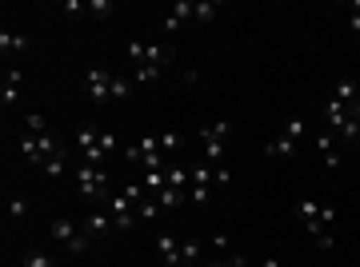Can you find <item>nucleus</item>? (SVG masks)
<instances>
[{"mask_svg":"<svg viewBox=\"0 0 360 267\" xmlns=\"http://www.w3.org/2000/svg\"><path fill=\"white\" fill-rule=\"evenodd\" d=\"M333 231H324V235H316V247H321V252H333Z\"/></svg>","mask_w":360,"mask_h":267,"instance_id":"obj_34","label":"nucleus"},{"mask_svg":"<svg viewBox=\"0 0 360 267\" xmlns=\"http://www.w3.org/2000/svg\"><path fill=\"white\" fill-rule=\"evenodd\" d=\"M300 136H304V120L296 116V120H288V124H284L281 132L264 144V156H269V160H284V156L296 148V140H300Z\"/></svg>","mask_w":360,"mask_h":267,"instance_id":"obj_6","label":"nucleus"},{"mask_svg":"<svg viewBox=\"0 0 360 267\" xmlns=\"http://www.w3.org/2000/svg\"><path fill=\"white\" fill-rule=\"evenodd\" d=\"M296 216L309 228V235H324V231H333V224H336V207L316 204V200H300V204H296Z\"/></svg>","mask_w":360,"mask_h":267,"instance_id":"obj_4","label":"nucleus"},{"mask_svg":"<svg viewBox=\"0 0 360 267\" xmlns=\"http://www.w3.org/2000/svg\"><path fill=\"white\" fill-rule=\"evenodd\" d=\"M200 259V240H184L180 243V267H193Z\"/></svg>","mask_w":360,"mask_h":267,"instance_id":"obj_21","label":"nucleus"},{"mask_svg":"<svg viewBox=\"0 0 360 267\" xmlns=\"http://www.w3.org/2000/svg\"><path fill=\"white\" fill-rule=\"evenodd\" d=\"M153 200H156L160 207H165V212H172V207H180L184 200H188V191H180V188H168V184H165V188L156 191Z\"/></svg>","mask_w":360,"mask_h":267,"instance_id":"obj_15","label":"nucleus"},{"mask_svg":"<svg viewBox=\"0 0 360 267\" xmlns=\"http://www.w3.org/2000/svg\"><path fill=\"white\" fill-rule=\"evenodd\" d=\"M141 184H144V191H148V196H156V191H160V188L168 184V176H165V172H144Z\"/></svg>","mask_w":360,"mask_h":267,"instance_id":"obj_24","label":"nucleus"},{"mask_svg":"<svg viewBox=\"0 0 360 267\" xmlns=\"http://www.w3.org/2000/svg\"><path fill=\"white\" fill-rule=\"evenodd\" d=\"M148 156H160V136H141L136 144L124 148V160H129V164H144Z\"/></svg>","mask_w":360,"mask_h":267,"instance_id":"obj_11","label":"nucleus"},{"mask_svg":"<svg viewBox=\"0 0 360 267\" xmlns=\"http://www.w3.org/2000/svg\"><path fill=\"white\" fill-rule=\"evenodd\" d=\"M208 267H248V259L240 252H232V255H217V259H208Z\"/></svg>","mask_w":360,"mask_h":267,"instance_id":"obj_25","label":"nucleus"},{"mask_svg":"<svg viewBox=\"0 0 360 267\" xmlns=\"http://www.w3.org/2000/svg\"><path fill=\"white\" fill-rule=\"evenodd\" d=\"M356 100H360V88H356Z\"/></svg>","mask_w":360,"mask_h":267,"instance_id":"obj_39","label":"nucleus"},{"mask_svg":"<svg viewBox=\"0 0 360 267\" xmlns=\"http://www.w3.org/2000/svg\"><path fill=\"white\" fill-rule=\"evenodd\" d=\"M80 228H84V235H89V240H104L108 231H116L112 228V216H108V207H92Z\"/></svg>","mask_w":360,"mask_h":267,"instance_id":"obj_8","label":"nucleus"},{"mask_svg":"<svg viewBox=\"0 0 360 267\" xmlns=\"http://www.w3.org/2000/svg\"><path fill=\"white\" fill-rule=\"evenodd\" d=\"M212 247L217 252H229V235H212Z\"/></svg>","mask_w":360,"mask_h":267,"instance_id":"obj_36","label":"nucleus"},{"mask_svg":"<svg viewBox=\"0 0 360 267\" xmlns=\"http://www.w3.org/2000/svg\"><path fill=\"white\" fill-rule=\"evenodd\" d=\"M28 44H32V40H28L25 32H8V28L0 32V52H4V56H16V52H28Z\"/></svg>","mask_w":360,"mask_h":267,"instance_id":"obj_14","label":"nucleus"},{"mask_svg":"<svg viewBox=\"0 0 360 267\" xmlns=\"http://www.w3.org/2000/svg\"><path fill=\"white\" fill-rule=\"evenodd\" d=\"M229 136H232V120H217V124L200 128V144H205V164L208 167H224V148H229Z\"/></svg>","mask_w":360,"mask_h":267,"instance_id":"obj_3","label":"nucleus"},{"mask_svg":"<svg viewBox=\"0 0 360 267\" xmlns=\"http://www.w3.org/2000/svg\"><path fill=\"white\" fill-rule=\"evenodd\" d=\"M72 144H77V152H80V156H89L92 148H101V128L80 124V128H77V136H72Z\"/></svg>","mask_w":360,"mask_h":267,"instance_id":"obj_12","label":"nucleus"},{"mask_svg":"<svg viewBox=\"0 0 360 267\" xmlns=\"http://www.w3.org/2000/svg\"><path fill=\"white\" fill-rule=\"evenodd\" d=\"M132 76H112V88H108V100H129L132 96Z\"/></svg>","mask_w":360,"mask_h":267,"instance_id":"obj_19","label":"nucleus"},{"mask_svg":"<svg viewBox=\"0 0 360 267\" xmlns=\"http://www.w3.org/2000/svg\"><path fill=\"white\" fill-rule=\"evenodd\" d=\"M160 212H165V207L156 204L153 196H148V200H141V204H136V219H144V224H153V219L160 216Z\"/></svg>","mask_w":360,"mask_h":267,"instance_id":"obj_23","label":"nucleus"},{"mask_svg":"<svg viewBox=\"0 0 360 267\" xmlns=\"http://www.w3.org/2000/svg\"><path fill=\"white\" fill-rule=\"evenodd\" d=\"M49 235H52L56 243H60V247H65L68 255L89 252V243H92L89 235H84V228H77V224H72L68 216H56V219H52V224H49Z\"/></svg>","mask_w":360,"mask_h":267,"instance_id":"obj_5","label":"nucleus"},{"mask_svg":"<svg viewBox=\"0 0 360 267\" xmlns=\"http://www.w3.org/2000/svg\"><path fill=\"white\" fill-rule=\"evenodd\" d=\"M124 56L136 68H165V72L176 64V48L172 44H144V40H132L129 48H124Z\"/></svg>","mask_w":360,"mask_h":267,"instance_id":"obj_2","label":"nucleus"},{"mask_svg":"<svg viewBox=\"0 0 360 267\" xmlns=\"http://www.w3.org/2000/svg\"><path fill=\"white\" fill-rule=\"evenodd\" d=\"M40 172H44L49 179H60V176H65V172H68V148H65V152H56L52 160H44V167H40Z\"/></svg>","mask_w":360,"mask_h":267,"instance_id":"obj_18","label":"nucleus"},{"mask_svg":"<svg viewBox=\"0 0 360 267\" xmlns=\"http://www.w3.org/2000/svg\"><path fill=\"white\" fill-rule=\"evenodd\" d=\"M188 172H193V188H217V184H212V176H217V167H208L205 160H196V164L188 167Z\"/></svg>","mask_w":360,"mask_h":267,"instance_id":"obj_16","label":"nucleus"},{"mask_svg":"<svg viewBox=\"0 0 360 267\" xmlns=\"http://www.w3.org/2000/svg\"><path fill=\"white\" fill-rule=\"evenodd\" d=\"M348 120H356V124H360V100L348 104Z\"/></svg>","mask_w":360,"mask_h":267,"instance_id":"obj_37","label":"nucleus"},{"mask_svg":"<svg viewBox=\"0 0 360 267\" xmlns=\"http://www.w3.org/2000/svg\"><path fill=\"white\" fill-rule=\"evenodd\" d=\"M217 13H220L217 0H196V20H200V25H212V20H217Z\"/></svg>","mask_w":360,"mask_h":267,"instance_id":"obj_22","label":"nucleus"},{"mask_svg":"<svg viewBox=\"0 0 360 267\" xmlns=\"http://www.w3.org/2000/svg\"><path fill=\"white\" fill-rule=\"evenodd\" d=\"M312 144H316V152H321V160L328 167H340V152H336V144H340V136H336L333 128H324V132H316L312 136Z\"/></svg>","mask_w":360,"mask_h":267,"instance_id":"obj_9","label":"nucleus"},{"mask_svg":"<svg viewBox=\"0 0 360 267\" xmlns=\"http://www.w3.org/2000/svg\"><path fill=\"white\" fill-rule=\"evenodd\" d=\"M20 267H56V259L44 255V252H28L25 259H20Z\"/></svg>","mask_w":360,"mask_h":267,"instance_id":"obj_28","label":"nucleus"},{"mask_svg":"<svg viewBox=\"0 0 360 267\" xmlns=\"http://www.w3.org/2000/svg\"><path fill=\"white\" fill-rule=\"evenodd\" d=\"M165 176H168V188H180V191H184V184L193 179V172H188L184 164H168V172H165Z\"/></svg>","mask_w":360,"mask_h":267,"instance_id":"obj_20","label":"nucleus"},{"mask_svg":"<svg viewBox=\"0 0 360 267\" xmlns=\"http://www.w3.org/2000/svg\"><path fill=\"white\" fill-rule=\"evenodd\" d=\"M25 216H28V200H25V196H16V200H8V219H16V224H20Z\"/></svg>","mask_w":360,"mask_h":267,"instance_id":"obj_29","label":"nucleus"},{"mask_svg":"<svg viewBox=\"0 0 360 267\" xmlns=\"http://www.w3.org/2000/svg\"><path fill=\"white\" fill-rule=\"evenodd\" d=\"M60 8H65V16H68V20H80V16L89 13V4H84V0H65Z\"/></svg>","mask_w":360,"mask_h":267,"instance_id":"obj_30","label":"nucleus"},{"mask_svg":"<svg viewBox=\"0 0 360 267\" xmlns=\"http://www.w3.org/2000/svg\"><path fill=\"white\" fill-rule=\"evenodd\" d=\"M264 267H284L281 259H264Z\"/></svg>","mask_w":360,"mask_h":267,"instance_id":"obj_38","label":"nucleus"},{"mask_svg":"<svg viewBox=\"0 0 360 267\" xmlns=\"http://www.w3.org/2000/svg\"><path fill=\"white\" fill-rule=\"evenodd\" d=\"M156 252H160V259H165L168 267H180V240L176 235H156Z\"/></svg>","mask_w":360,"mask_h":267,"instance_id":"obj_13","label":"nucleus"},{"mask_svg":"<svg viewBox=\"0 0 360 267\" xmlns=\"http://www.w3.org/2000/svg\"><path fill=\"white\" fill-rule=\"evenodd\" d=\"M20 84H25V72L20 68H8L4 72V84H0V104L4 108H16L20 104Z\"/></svg>","mask_w":360,"mask_h":267,"instance_id":"obj_10","label":"nucleus"},{"mask_svg":"<svg viewBox=\"0 0 360 267\" xmlns=\"http://www.w3.org/2000/svg\"><path fill=\"white\" fill-rule=\"evenodd\" d=\"M72 176H77V191H80V200H89V204H104L112 191H108V172L96 164H84L80 160L77 167H72Z\"/></svg>","mask_w":360,"mask_h":267,"instance_id":"obj_1","label":"nucleus"},{"mask_svg":"<svg viewBox=\"0 0 360 267\" xmlns=\"http://www.w3.org/2000/svg\"><path fill=\"white\" fill-rule=\"evenodd\" d=\"M160 76H165V68H136L132 72V84H156Z\"/></svg>","mask_w":360,"mask_h":267,"instance_id":"obj_26","label":"nucleus"},{"mask_svg":"<svg viewBox=\"0 0 360 267\" xmlns=\"http://www.w3.org/2000/svg\"><path fill=\"white\" fill-rule=\"evenodd\" d=\"M217 188H188V204H212Z\"/></svg>","mask_w":360,"mask_h":267,"instance_id":"obj_31","label":"nucleus"},{"mask_svg":"<svg viewBox=\"0 0 360 267\" xmlns=\"http://www.w3.org/2000/svg\"><path fill=\"white\" fill-rule=\"evenodd\" d=\"M89 13L96 16V20H108V16L116 13V4L112 0H89Z\"/></svg>","mask_w":360,"mask_h":267,"instance_id":"obj_27","label":"nucleus"},{"mask_svg":"<svg viewBox=\"0 0 360 267\" xmlns=\"http://www.w3.org/2000/svg\"><path fill=\"white\" fill-rule=\"evenodd\" d=\"M356 88H360V80H352V76H348V80H336V88H333V100H340V104L348 108V104L356 100Z\"/></svg>","mask_w":360,"mask_h":267,"instance_id":"obj_17","label":"nucleus"},{"mask_svg":"<svg viewBox=\"0 0 360 267\" xmlns=\"http://www.w3.org/2000/svg\"><path fill=\"white\" fill-rule=\"evenodd\" d=\"M180 148V132H160V152H176Z\"/></svg>","mask_w":360,"mask_h":267,"instance_id":"obj_32","label":"nucleus"},{"mask_svg":"<svg viewBox=\"0 0 360 267\" xmlns=\"http://www.w3.org/2000/svg\"><path fill=\"white\" fill-rule=\"evenodd\" d=\"M108 88H112V72H104V68L84 72V92H89L92 104H108Z\"/></svg>","mask_w":360,"mask_h":267,"instance_id":"obj_7","label":"nucleus"},{"mask_svg":"<svg viewBox=\"0 0 360 267\" xmlns=\"http://www.w3.org/2000/svg\"><path fill=\"white\" fill-rule=\"evenodd\" d=\"M101 148H104V156L116 152V136H112V132H101Z\"/></svg>","mask_w":360,"mask_h":267,"instance_id":"obj_33","label":"nucleus"},{"mask_svg":"<svg viewBox=\"0 0 360 267\" xmlns=\"http://www.w3.org/2000/svg\"><path fill=\"white\" fill-rule=\"evenodd\" d=\"M196 76H200V72H196V68H184V72H180V80H184V84H188V88H193V84H196Z\"/></svg>","mask_w":360,"mask_h":267,"instance_id":"obj_35","label":"nucleus"}]
</instances>
